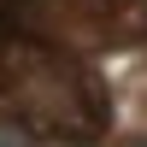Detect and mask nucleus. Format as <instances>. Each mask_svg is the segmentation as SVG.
I'll return each instance as SVG.
<instances>
[{
	"instance_id": "nucleus-1",
	"label": "nucleus",
	"mask_w": 147,
	"mask_h": 147,
	"mask_svg": "<svg viewBox=\"0 0 147 147\" xmlns=\"http://www.w3.org/2000/svg\"><path fill=\"white\" fill-rule=\"evenodd\" d=\"M0 71H6V100L24 124H35L41 136L65 141H94L106 124V94L71 53H53L47 41L12 35L0 41Z\"/></svg>"
}]
</instances>
